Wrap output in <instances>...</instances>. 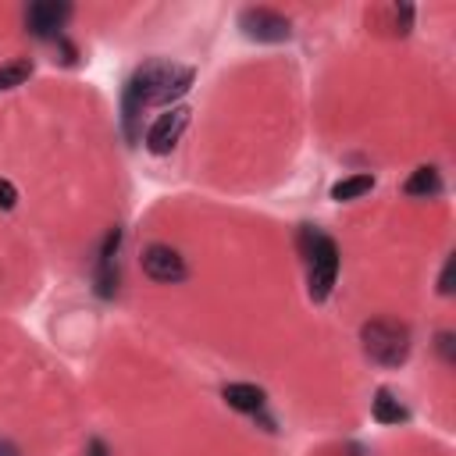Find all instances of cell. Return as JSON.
Segmentation results:
<instances>
[{
    "instance_id": "6da1fadb",
    "label": "cell",
    "mask_w": 456,
    "mask_h": 456,
    "mask_svg": "<svg viewBox=\"0 0 456 456\" xmlns=\"http://www.w3.org/2000/svg\"><path fill=\"white\" fill-rule=\"evenodd\" d=\"M196 71L192 68H182V64H164V61H150L142 64L128 86H125V135L128 139H139V114L142 107H167L171 100L185 96L189 86H192Z\"/></svg>"
},
{
    "instance_id": "7a4b0ae2",
    "label": "cell",
    "mask_w": 456,
    "mask_h": 456,
    "mask_svg": "<svg viewBox=\"0 0 456 456\" xmlns=\"http://www.w3.org/2000/svg\"><path fill=\"white\" fill-rule=\"evenodd\" d=\"M299 253L306 260V292L314 303H324L338 278V246L331 235L303 224L299 228Z\"/></svg>"
},
{
    "instance_id": "3957f363",
    "label": "cell",
    "mask_w": 456,
    "mask_h": 456,
    "mask_svg": "<svg viewBox=\"0 0 456 456\" xmlns=\"http://www.w3.org/2000/svg\"><path fill=\"white\" fill-rule=\"evenodd\" d=\"M363 353L381 367H399L410 356V328L399 321H367L360 328Z\"/></svg>"
},
{
    "instance_id": "277c9868",
    "label": "cell",
    "mask_w": 456,
    "mask_h": 456,
    "mask_svg": "<svg viewBox=\"0 0 456 456\" xmlns=\"http://www.w3.org/2000/svg\"><path fill=\"white\" fill-rule=\"evenodd\" d=\"M239 28L246 39H256V43H285L292 36L289 18L271 7H246L239 14Z\"/></svg>"
},
{
    "instance_id": "5b68a950",
    "label": "cell",
    "mask_w": 456,
    "mask_h": 456,
    "mask_svg": "<svg viewBox=\"0 0 456 456\" xmlns=\"http://www.w3.org/2000/svg\"><path fill=\"white\" fill-rule=\"evenodd\" d=\"M142 271H146V278L164 281V285L185 281V274H189V267H185V260L178 256V249H171V246H164V242H153V246L142 249Z\"/></svg>"
},
{
    "instance_id": "8992f818",
    "label": "cell",
    "mask_w": 456,
    "mask_h": 456,
    "mask_svg": "<svg viewBox=\"0 0 456 456\" xmlns=\"http://www.w3.org/2000/svg\"><path fill=\"white\" fill-rule=\"evenodd\" d=\"M185 125H189V107H171V110H164V114L150 125V132H146V150L157 153V157L171 153L175 142L182 139Z\"/></svg>"
},
{
    "instance_id": "52a82bcc",
    "label": "cell",
    "mask_w": 456,
    "mask_h": 456,
    "mask_svg": "<svg viewBox=\"0 0 456 456\" xmlns=\"http://www.w3.org/2000/svg\"><path fill=\"white\" fill-rule=\"evenodd\" d=\"M68 18H71V4H57V0H39V4H32V7L25 11V25H28V32L39 36V39L57 36V32L64 28Z\"/></svg>"
},
{
    "instance_id": "ba28073f",
    "label": "cell",
    "mask_w": 456,
    "mask_h": 456,
    "mask_svg": "<svg viewBox=\"0 0 456 456\" xmlns=\"http://www.w3.org/2000/svg\"><path fill=\"white\" fill-rule=\"evenodd\" d=\"M118 249H121V228H110L96 253V292L103 299H110L118 289Z\"/></svg>"
},
{
    "instance_id": "9c48e42d",
    "label": "cell",
    "mask_w": 456,
    "mask_h": 456,
    "mask_svg": "<svg viewBox=\"0 0 456 456\" xmlns=\"http://www.w3.org/2000/svg\"><path fill=\"white\" fill-rule=\"evenodd\" d=\"M224 403L232 406V410H242V413H256V410H264V388H256V385H246V381H232V385H224Z\"/></svg>"
},
{
    "instance_id": "30bf717a",
    "label": "cell",
    "mask_w": 456,
    "mask_h": 456,
    "mask_svg": "<svg viewBox=\"0 0 456 456\" xmlns=\"http://www.w3.org/2000/svg\"><path fill=\"white\" fill-rule=\"evenodd\" d=\"M403 192H406V196H417V200L438 196V192H442V178H438V171H435L431 164H420V167H417V171L406 178Z\"/></svg>"
},
{
    "instance_id": "8fae6325",
    "label": "cell",
    "mask_w": 456,
    "mask_h": 456,
    "mask_svg": "<svg viewBox=\"0 0 456 456\" xmlns=\"http://www.w3.org/2000/svg\"><path fill=\"white\" fill-rule=\"evenodd\" d=\"M370 413H374L378 424H403V420L410 417L406 406H403L388 388H378V392H374V399H370Z\"/></svg>"
},
{
    "instance_id": "7c38bea8",
    "label": "cell",
    "mask_w": 456,
    "mask_h": 456,
    "mask_svg": "<svg viewBox=\"0 0 456 456\" xmlns=\"http://www.w3.org/2000/svg\"><path fill=\"white\" fill-rule=\"evenodd\" d=\"M374 189V175H349V178H342V182H335L331 185V200H356V196H363V192H370Z\"/></svg>"
},
{
    "instance_id": "4fadbf2b",
    "label": "cell",
    "mask_w": 456,
    "mask_h": 456,
    "mask_svg": "<svg viewBox=\"0 0 456 456\" xmlns=\"http://www.w3.org/2000/svg\"><path fill=\"white\" fill-rule=\"evenodd\" d=\"M28 75H32V61H28V57H18V61H7V64H0V93H4V89H14V86H21Z\"/></svg>"
},
{
    "instance_id": "5bb4252c",
    "label": "cell",
    "mask_w": 456,
    "mask_h": 456,
    "mask_svg": "<svg viewBox=\"0 0 456 456\" xmlns=\"http://www.w3.org/2000/svg\"><path fill=\"white\" fill-rule=\"evenodd\" d=\"M410 21H413V7H410V4L395 7V32H399V36H406V32H410Z\"/></svg>"
},
{
    "instance_id": "9a60e30c",
    "label": "cell",
    "mask_w": 456,
    "mask_h": 456,
    "mask_svg": "<svg viewBox=\"0 0 456 456\" xmlns=\"http://www.w3.org/2000/svg\"><path fill=\"white\" fill-rule=\"evenodd\" d=\"M452 338H456L452 331H442V335H438V353H442V360H445V363H452V360H456V349H452Z\"/></svg>"
},
{
    "instance_id": "2e32d148",
    "label": "cell",
    "mask_w": 456,
    "mask_h": 456,
    "mask_svg": "<svg viewBox=\"0 0 456 456\" xmlns=\"http://www.w3.org/2000/svg\"><path fill=\"white\" fill-rule=\"evenodd\" d=\"M14 203H18V189H14L7 178H0V207H4V210H11Z\"/></svg>"
},
{
    "instance_id": "e0dca14e",
    "label": "cell",
    "mask_w": 456,
    "mask_h": 456,
    "mask_svg": "<svg viewBox=\"0 0 456 456\" xmlns=\"http://www.w3.org/2000/svg\"><path fill=\"white\" fill-rule=\"evenodd\" d=\"M438 292H442V296L452 292V256L445 260V267H442V274H438Z\"/></svg>"
},
{
    "instance_id": "ac0fdd59",
    "label": "cell",
    "mask_w": 456,
    "mask_h": 456,
    "mask_svg": "<svg viewBox=\"0 0 456 456\" xmlns=\"http://www.w3.org/2000/svg\"><path fill=\"white\" fill-rule=\"evenodd\" d=\"M0 456H21V452H18V445L11 438H0Z\"/></svg>"
},
{
    "instance_id": "d6986e66",
    "label": "cell",
    "mask_w": 456,
    "mask_h": 456,
    "mask_svg": "<svg viewBox=\"0 0 456 456\" xmlns=\"http://www.w3.org/2000/svg\"><path fill=\"white\" fill-rule=\"evenodd\" d=\"M89 456H107V449H103V442H96V438H93V442H89Z\"/></svg>"
}]
</instances>
